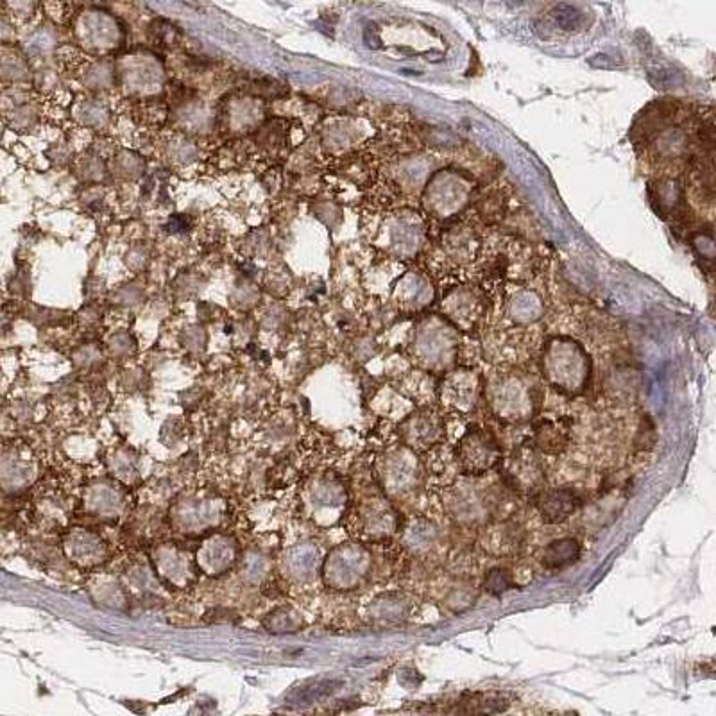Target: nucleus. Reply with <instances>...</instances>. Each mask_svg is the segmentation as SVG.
I'll list each match as a JSON object with an SVG mask.
<instances>
[{
    "mask_svg": "<svg viewBox=\"0 0 716 716\" xmlns=\"http://www.w3.org/2000/svg\"><path fill=\"white\" fill-rule=\"evenodd\" d=\"M579 555V541L573 537H564V539H557L552 545L546 546L541 561L546 568H564L568 564L575 563L579 559Z\"/></svg>",
    "mask_w": 716,
    "mask_h": 716,
    "instance_id": "nucleus-15",
    "label": "nucleus"
},
{
    "mask_svg": "<svg viewBox=\"0 0 716 716\" xmlns=\"http://www.w3.org/2000/svg\"><path fill=\"white\" fill-rule=\"evenodd\" d=\"M552 17H554L555 24L564 29V31H577L586 22L584 13L579 8L570 6V4L555 6L554 11H552Z\"/></svg>",
    "mask_w": 716,
    "mask_h": 716,
    "instance_id": "nucleus-19",
    "label": "nucleus"
},
{
    "mask_svg": "<svg viewBox=\"0 0 716 716\" xmlns=\"http://www.w3.org/2000/svg\"><path fill=\"white\" fill-rule=\"evenodd\" d=\"M35 480V464L18 450L0 452V489L18 493Z\"/></svg>",
    "mask_w": 716,
    "mask_h": 716,
    "instance_id": "nucleus-9",
    "label": "nucleus"
},
{
    "mask_svg": "<svg viewBox=\"0 0 716 716\" xmlns=\"http://www.w3.org/2000/svg\"><path fill=\"white\" fill-rule=\"evenodd\" d=\"M512 588L511 575L502 570V568H495L491 570L486 579V589L493 595H502L507 589Z\"/></svg>",
    "mask_w": 716,
    "mask_h": 716,
    "instance_id": "nucleus-21",
    "label": "nucleus"
},
{
    "mask_svg": "<svg viewBox=\"0 0 716 716\" xmlns=\"http://www.w3.org/2000/svg\"><path fill=\"white\" fill-rule=\"evenodd\" d=\"M219 514V507L206 500H188L179 509V525L185 529H201L212 523Z\"/></svg>",
    "mask_w": 716,
    "mask_h": 716,
    "instance_id": "nucleus-14",
    "label": "nucleus"
},
{
    "mask_svg": "<svg viewBox=\"0 0 716 716\" xmlns=\"http://www.w3.org/2000/svg\"><path fill=\"white\" fill-rule=\"evenodd\" d=\"M358 520L366 536L373 539L393 536V532L398 530V514L391 507V503L387 502V498L380 493L367 498L364 507L360 509Z\"/></svg>",
    "mask_w": 716,
    "mask_h": 716,
    "instance_id": "nucleus-7",
    "label": "nucleus"
},
{
    "mask_svg": "<svg viewBox=\"0 0 716 716\" xmlns=\"http://www.w3.org/2000/svg\"><path fill=\"white\" fill-rule=\"evenodd\" d=\"M448 491V507L457 521L466 525H475L478 521H487L491 511L489 496L480 495V489L466 482H453Z\"/></svg>",
    "mask_w": 716,
    "mask_h": 716,
    "instance_id": "nucleus-6",
    "label": "nucleus"
},
{
    "mask_svg": "<svg viewBox=\"0 0 716 716\" xmlns=\"http://www.w3.org/2000/svg\"><path fill=\"white\" fill-rule=\"evenodd\" d=\"M536 509L541 514V518L545 523L555 525V523H564L570 516H573L580 507V496L573 489H541L534 496Z\"/></svg>",
    "mask_w": 716,
    "mask_h": 716,
    "instance_id": "nucleus-8",
    "label": "nucleus"
},
{
    "mask_svg": "<svg viewBox=\"0 0 716 716\" xmlns=\"http://www.w3.org/2000/svg\"><path fill=\"white\" fill-rule=\"evenodd\" d=\"M67 552L76 563L85 566L101 564L106 559V546L103 541L92 532H85V530H76L70 534Z\"/></svg>",
    "mask_w": 716,
    "mask_h": 716,
    "instance_id": "nucleus-13",
    "label": "nucleus"
},
{
    "mask_svg": "<svg viewBox=\"0 0 716 716\" xmlns=\"http://www.w3.org/2000/svg\"><path fill=\"white\" fill-rule=\"evenodd\" d=\"M570 446V425L564 421L543 419L534 428V448L546 455H559Z\"/></svg>",
    "mask_w": 716,
    "mask_h": 716,
    "instance_id": "nucleus-12",
    "label": "nucleus"
},
{
    "mask_svg": "<svg viewBox=\"0 0 716 716\" xmlns=\"http://www.w3.org/2000/svg\"><path fill=\"white\" fill-rule=\"evenodd\" d=\"M459 469L466 477H482L500 466L502 448L493 434L482 428H469L453 448Z\"/></svg>",
    "mask_w": 716,
    "mask_h": 716,
    "instance_id": "nucleus-1",
    "label": "nucleus"
},
{
    "mask_svg": "<svg viewBox=\"0 0 716 716\" xmlns=\"http://www.w3.org/2000/svg\"><path fill=\"white\" fill-rule=\"evenodd\" d=\"M401 439L412 452H430L444 441V425L432 410H423L403 421Z\"/></svg>",
    "mask_w": 716,
    "mask_h": 716,
    "instance_id": "nucleus-5",
    "label": "nucleus"
},
{
    "mask_svg": "<svg viewBox=\"0 0 716 716\" xmlns=\"http://www.w3.org/2000/svg\"><path fill=\"white\" fill-rule=\"evenodd\" d=\"M523 543V532L512 521H493L486 525L482 534L484 550L493 555H512L520 550Z\"/></svg>",
    "mask_w": 716,
    "mask_h": 716,
    "instance_id": "nucleus-10",
    "label": "nucleus"
},
{
    "mask_svg": "<svg viewBox=\"0 0 716 716\" xmlns=\"http://www.w3.org/2000/svg\"><path fill=\"white\" fill-rule=\"evenodd\" d=\"M156 563L162 568V572L165 575H169V579L185 580L188 577V561L179 552H174V550L163 552V550H160L156 554Z\"/></svg>",
    "mask_w": 716,
    "mask_h": 716,
    "instance_id": "nucleus-18",
    "label": "nucleus"
},
{
    "mask_svg": "<svg viewBox=\"0 0 716 716\" xmlns=\"http://www.w3.org/2000/svg\"><path fill=\"white\" fill-rule=\"evenodd\" d=\"M265 625L274 632H289L298 629L299 622L289 609H278V611H274L269 616V620L265 622Z\"/></svg>",
    "mask_w": 716,
    "mask_h": 716,
    "instance_id": "nucleus-20",
    "label": "nucleus"
},
{
    "mask_svg": "<svg viewBox=\"0 0 716 716\" xmlns=\"http://www.w3.org/2000/svg\"><path fill=\"white\" fill-rule=\"evenodd\" d=\"M418 462L416 452H412L407 446L385 453L380 469V480L385 493L391 496L405 495L418 486L421 477Z\"/></svg>",
    "mask_w": 716,
    "mask_h": 716,
    "instance_id": "nucleus-4",
    "label": "nucleus"
},
{
    "mask_svg": "<svg viewBox=\"0 0 716 716\" xmlns=\"http://www.w3.org/2000/svg\"><path fill=\"white\" fill-rule=\"evenodd\" d=\"M290 572L298 579L312 577L317 568V554L310 546H298L289 557Z\"/></svg>",
    "mask_w": 716,
    "mask_h": 716,
    "instance_id": "nucleus-17",
    "label": "nucleus"
},
{
    "mask_svg": "<svg viewBox=\"0 0 716 716\" xmlns=\"http://www.w3.org/2000/svg\"><path fill=\"white\" fill-rule=\"evenodd\" d=\"M120 495L117 493V489H113L110 486H97L94 491L90 493L88 498V507L99 514V516H113L120 511Z\"/></svg>",
    "mask_w": 716,
    "mask_h": 716,
    "instance_id": "nucleus-16",
    "label": "nucleus"
},
{
    "mask_svg": "<svg viewBox=\"0 0 716 716\" xmlns=\"http://www.w3.org/2000/svg\"><path fill=\"white\" fill-rule=\"evenodd\" d=\"M371 557L364 546L346 545L335 550L324 564V577L337 589H351L366 579Z\"/></svg>",
    "mask_w": 716,
    "mask_h": 716,
    "instance_id": "nucleus-3",
    "label": "nucleus"
},
{
    "mask_svg": "<svg viewBox=\"0 0 716 716\" xmlns=\"http://www.w3.org/2000/svg\"><path fill=\"white\" fill-rule=\"evenodd\" d=\"M502 477L514 493L536 496L545 482V468L534 444H521L500 462Z\"/></svg>",
    "mask_w": 716,
    "mask_h": 716,
    "instance_id": "nucleus-2",
    "label": "nucleus"
},
{
    "mask_svg": "<svg viewBox=\"0 0 716 716\" xmlns=\"http://www.w3.org/2000/svg\"><path fill=\"white\" fill-rule=\"evenodd\" d=\"M237 546L230 537L215 536L201 546L197 561L199 566L208 573H221L228 570L235 557H237Z\"/></svg>",
    "mask_w": 716,
    "mask_h": 716,
    "instance_id": "nucleus-11",
    "label": "nucleus"
}]
</instances>
